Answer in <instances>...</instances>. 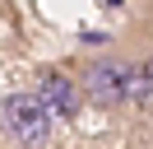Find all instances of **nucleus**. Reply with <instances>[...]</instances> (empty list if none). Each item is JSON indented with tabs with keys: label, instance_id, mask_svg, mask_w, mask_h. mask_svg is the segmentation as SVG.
Instances as JSON below:
<instances>
[{
	"label": "nucleus",
	"instance_id": "1",
	"mask_svg": "<svg viewBox=\"0 0 153 149\" xmlns=\"http://www.w3.org/2000/svg\"><path fill=\"white\" fill-rule=\"evenodd\" d=\"M134 70L139 61L134 56H121V51H107V56H93V61L79 65V84H84V98L102 112H116L125 102H134Z\"/></svg>",
	"mask_w": 153,
	"mask_h": 149
},
{
	"label": "nucleus",
	"instance_id": "2",
	"mask_svg": "<svg viewBox=\"0 0 153 149\" xmlns=\"http://www.w3.org/2000/svg\"><path fill=\"white\" fill-rule=\"evenodd\" d=\"M0 126L14 149H47L51 144V112L37 93H5L0 102Z\"/></svg>",
	"mask_w": 153,
	"mask_h": 149
},
{
	"label": "nucleus",
	"instance_id": "3",
	"mask_svg": "<svg viewBox=\"0 0 153 149\" xmlns=\"http://www.w3.org/2000/svg\"><path fill=\"white\" fill-rule=\"evenodd\" d=\"M37 93L42 102H47V112L51 117H79V112H84V84H79V74H65V70H56V65H42L37 70Z\"/></svg>",
	"mask_w": 153,
	"mask_h": 149
}]
</instances>
